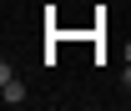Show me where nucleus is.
I'll return each mask as SVG.
<instances>
[{
    "label": "nucleus",
    "instance_id": "nucleus-1",
    "mask_svg": "<svg viewBox=\"0 0 131 111\" xmlns=\"http://www.w3.org/2000/svg\"><path fill=\"white\" fill-rule=\"evenodd\" d=\"M0 96H5V106H20V101H25V81H20L10 66L0 71Z\"/></svg>",
    "mask_w": 131,
    "mask_h": 111
},
{
    "label": "nucleus",
    "instance_id": "nucleus-2",
    "mask_svg": "<svg viewBox=\"0 0 131 111\" xmlns=\"http://www.w3.org/2000/svg\"><path fill=\"white\" fill-rule=\"evenodd\" d=\"M121 81H126V86H131V61H126V71H121Z\"/></svg>",
    "mask_w": 131,
    "mask_h": 111
},
{
    "label": "nucleus",
    "instance_id": "nucleus-3",
    "mask_svg": "<svg viewBox=\"0 0 131 111\" xmlns=\"http://www.w3.org/2000/svg\"><path fill=\"white\" fill-rule=\"evenodd\" d=\"M126 56H131V46H126Z\"/></svg>",
    "mask_w": 131,
    "mask_h": 111
}]
</instances>
